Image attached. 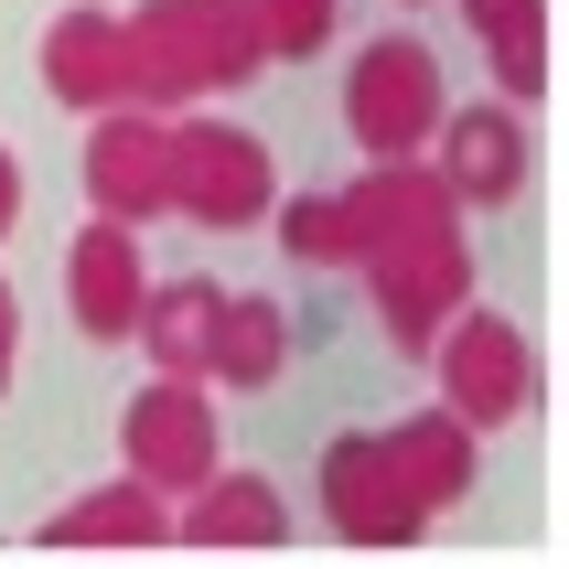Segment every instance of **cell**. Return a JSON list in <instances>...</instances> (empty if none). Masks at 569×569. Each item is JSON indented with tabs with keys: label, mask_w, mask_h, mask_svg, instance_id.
<instances>
[{
	"label": "cell",
	"mask_w": 569,
	"mask_h": 569,
	"mask_svg": "<svg viewBox=\"0 0 569 569\" xmlns=\"http://www.w3.org/2000/svg\"><path fill=\"white\" fill-rule=\"evenodd\" d=\"M161 483H97L43 527V548H161Z\"/></svg>",
	"instance_id": "8fae6325"
},
{
	"label": "cell",
	"mask_w": 569,
	"mask_h": 569,
	"mask_svg": "<svg viewBox=\"0 0 569 569\" xmlns=\"http://www.w3.org/2000/svg\"><path fill=\"white\" fill-rule=\"evenodd\" d=\"M258 54H269V43H258V22L237 0H151V11L129 22V87H151V97L237 87Z\"/></svg>",
	"instance_id": "6da1fadb"
},
{
	"label": "cell",
	"mask_w": 569,
	"mask_h": 569,
	"mask_svg": "<svg viewBox=\"0 0 569 569\" xmlns=\"http://www.w3.org/2000/svg\"><path fill=\"white\" fill-rule=\"evenodd\" d=\"M290 248L301 258H355V193H301L290 204Z\"/></svg>",
	"instance_id": "ac0fdd59"
},
{
	"label": "cell",
	"mask_w": 569,
	"mask_h": 569,
	"mask_svg": "<svg viewBox=\"0 0 569 569\" xmlns=\"http://www.w3.org/2000/svg\"><path fill=\"white\" fill-rule=\"evenodd\" d=\"M129 462H140V483H204L216 473V409H204L193 377H161L129 409Z\"/></svg>",
	"instance_id": "8992f818"
},
{
	"label": "cell",
	"mask_w": 569,
	"mask_h": 569,
	"mask_svg": "<svg viewBox=\"0 0 569 569\" xmlns=\"http://www.w3.org/2000/svg\"><path fill=\"white\" fill-rule=\"evenodd\" d=\"M248 22H258L269 54H322V43H333V0H258Z\"/></svg>",
	"instance_id": "e0dca14e"
},
{
	"label": "cell",
	"mask_w": 569,
	"mask_h": 569,
	"mask_svg": "<svg viewBox=\"0 0 569 569\" xmlns=\"http://www.w3.org/2000/svg\"><path fill=\"white\" fill-rule=\"evenodd\" d=\"M43 76H54V97H76V108H119V87H129V32L108 22V11H64L54 43H43Z\"/></svg>",
	"instance_id": "30bf717a"
},
{
	"label": "cell",
	"mask_w": 569,
	"mask_h": 569,
	"mask_svg": "<svg viewBox=\"0 0 569 569\" xmlns=\"http://www.w3.org/2000/svg\"><path fill=\"white\" fill-rule=\"evenodd\" d=\"M216 312H226V280H161L140 301V333H151L161 377H204V345H216Z\"/></svg>",
	"instance_id": "4fadbf2b"
},
{
	"label": "cell",
	"mask_w": 569,
	"mask_h": 569,
	"mask_svg": "<svg viewBox=\"0 0 569 569\" xmlns=\"http://www.w3.org/2000/svg\"><path fill=\"white\" fill-rule=\"evenodd\" d=\"M483 22V54L506 76V97H538L548 87V43H538V0H462Z\"/></svg>",
	"instance_id": "2e32d148"
},
{
	"label": "cell",
	"mask_w": 569,
	"mask_h": 569,
	"mask_svg": "<svg viewBox=\"0 0 569 569\" xmlns=\"http://www.w3.org/2000/svg\"><path fill=\"white\" fill-rule=\"evenodd\" d=\"M441 129H451V172H441L451 204H506L527 183V129H516V108H462V119L441 108Z\"/></svg>",
	"instance_id": "9c48e42d"
},
{
	"label": "cell",
	"mask_w": 569,
	"mask_h": 569,
	"mask_svg": "<svg viewBox=\"0 0 569 569\" xmlns=\"http://www.w3.org/2000/svg\"><path fill=\"white\" fill-rule=\"evenodd\" d=\"M183 538L193 548H280V495H269L258 473H204Z\"/></svg>",
	"instance_id": "5bb4252c"
},
{
	"label": "cell",
	"mask_w": 569,
	"mask_h": 569,
	"mask_svg": "<svg viewBox=\"0 0 569 569\" xmlns=\"http://www.w3.org/2000/svg\"><path fill=\"white\" fill-rule=\"evenodd\" d=\"M377 451H387V462H398V483H409V495H419V516H430V506H451V495L473 483V430H462V419H451V409L409 419V430H387Z\"/></svg>",
	"instance_id": "7c38bea8"
},
{
	"label": "cell",
	"mask_w": 569,
	"mask_h": 569,
	"mask_svg": "<svg viewBox=\"0 0 569 569\" xmlns=\"http://www.w3.org/2000/svg\"><path fill=\"white\" fill-rule=\"evenodd\" d=\"M87 193L108 216H172V129L161 119H108L87 140Z\"/></svg>",
	"instance_id": "52a82bcc"
},
{
	"label": "cell",
	"mask_w": 569,
	"mask_h": 569,
	"mask_svg": "<svg viewBox=\"0 0 569 569\" xmlns=\"http://www.w3.org/2000/svg\"><path fill=\"white\" fill-rule=\"evenodd\" d=\"M322 506H333V527H345L355 548H409L419 538V495L398 483V462H387L377 441H333L322 451Z\"/></svg>",
	"instance_id": "5b68a950"
},
{
	"label": "cell",
	"mask_w": 569,
	"mask_h": 569,
	"mask_svg": "<svg viewBox=\"0 0 569 569\" xmlns=\"http://www.w3.org/2000/svg\"><path fill=\"white\" fill-rule=\"evenodd\" d=\"M11 204H22V172H11V151H0V237H11Z\"/></svg>",
	"instance_id": "ffe728a7"
},
{
	"label": "cell",
	"mask_w": 569,
	"mask_h": 569,
	"mask_svg": "<svg viewBox=\"0 0 569 569\" xmlns=\"http://www.w3.org/2000/svg\"><path fill=\"white\" fill-rule=\"evenodd\" d=\"M441 409L462 419V430L527 409V345H516L495 312H462V322L441 333Z\"/></svg>",
	"instance_id": "277c9868"
},
{
	"label": "cell",
	"mask_w": 569,
	"mask_h": 569,
	"mask_svg": "<svg viewBox=\"0 0 569 569\" xmlns=\"http://www.w3.org/2000/svg\"><path fill=\"white\" fill-rule=\"evenodd\" d=\"M64 280H76V333H97V345H119V333H140V301H151V269H140V248H129V226H87L76 237V258H64Z\"/></svg>",
	"instance_id": "ba28073f"
},
{
	"label": "cell",
	"mask_w": 569,
	"mask_h": 569,
	"mask_svg": "<svg viewBox=\"0 0 569 569\" xmlns=\"http://www.w3.org/2000/svg\"><path fill=\"white\" fill-rule=\"evenodd\" d=\"M345 119H355V140L377 161L419 151V140L441 129V76H430V54H419V43H377V54L355 64V87H345Z\"/></svg>",
	"instance_id": "7a4b0ae2"
},
{
	"label": "cell",
	"mask_w": 569,
	"mask_h": 569,
	"mask_svg": "<svg viewBox=\"0 0 569 569\" xmlns=\"http://www.w3.org/2000/svg\"><path fill=\"white\" fill-rule=\"evenodd\" d=\"M280 345H290L280 301H248V290H226L216 345H204V377H226V387H269V377H280Z\"/></svg>",
	"instance_id": "9a60e30c"
},
{
	"label": "cell",
	"mask_w": 569,
	"mask_h": 569,
	"mask_svg": "<svg viewBox=\"0 0 569 569\" xmlns=\"http://www.w3.org/2000/svg\"><path fill=\"white\" fill-rule=\"evenodd\" d=\"M11 333H22V312H11V280H0V387H11Z\"/></svg>",
	"instance_id": "d6986e66"
},
{
	"label": "cell",
	"mask_w": 569,
	"mask_h": 569,
	"mask_svg": "<svg viewBox=\"0 0 569 569\" xmlns=\"http://www.w3.org/2000/svg\"><path fill=\"white\" fill-rule=\"evenodd\" d=\"M269 204V151L237 129H172V216L204 226H248Z\"/></svg>",
	"instance_id": "3957f363"
}]
</instances>
